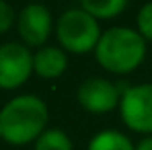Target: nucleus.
Instances as JSON below:
<instances>
[{"instance_id":"obj_6","label":"nucleus","mask_w":152,"mask_h":150,"mask_svg":"<svg viewBox=\"0 0 152 150\" xmlns=\"http://www.w3.org/2000/svg\"><path fill=\"white\" fill-rule=\"evenodd\" d=\"M76 99L80 107H84L91 113H107L121 103V93L117 84H113L111 80L101 76H91L78 86Z\"/></svg>"},{"instance_id":"obj_8","label":"nucleus","mask_w":152,"mask_h":150,"mask_svg":"<svg viewBox=\"0 0 152 150\" xmlns=\"http://www.w3.org/2000/svg\"><path fill=\"white\" fill-rule=\"evenodd\" d=\"M68 68V56L62 48L56 45H43L33 56V72L41 78H58Z\"/></svg>"},{"instance_id":"obj_2","label":"nucleus","mask_w":152,"mask_h":150,"mask_svg":"<svg viewBox=\"0 0 152 150\" xmlns=\"http://www.w3.org/2000/svg\"><path fill=\"white\" fill-rule=\"evenodd\" d=\"M146 56V39L132 27H111L103 31L95 58L113 74L134 72Z\"/></svg>"},{"instance_id":"obj_5","label":"nucleus","mask_w":152,"mask_h":150,"mask_svg":"<svg viewBox=\"0 0 152 150\" xmlns=\"http://www.w3.org/2000/svg\"><path fill=\"white\" fill-rule=\"evenodd\" d=\"M33 72V53L27 45L8 41L0 45V89H17Z\"/></svg>"},{"instance_id":"obj_7","label":"nucleus","mask_w":152,"mask_h":150,"mask_svg":"<svg viewBox=\"0 0 152 150\" xmlns=\"http://www.w3.org/2000/svg\"><path fill=\"white\" fill-rule=\"evenodd\" d=\"M51 31V12L45 4H27L19 12V33L25 45L43 48Z\"/></svg>"},{"instance_id":"obj_4","label":"nucleus","mask_w":152,"mask_h":150,"mask_svg":"<svg viewBox=\"0 0 152 150\" xmlns=\"http://www.w3.org/2000/svg\"><path fill=\"white\" fill-rule=\"evenodd\" d=\"M119 113L129 130L152 136V82L129 86L121 95Z\"/></svg>"},{"instance_id":"obj_12","label":"nucleus","mask_w":152,"mask_h":150,"mask_svg":"<svg viewBox=\"0 0 152 150\" xmlns=\"http://www.w3.org/2000/svg\"><path fill=\"white\" fill-rule=\"evenodd\" d=\"M138 33L144 37V39H150L152 41V0L146 2L140 10H138Z\"/></svg>"},{"instance_id":"obj_11","label":"nucleus","mask_w":152,"mask_h":150,"mask_svg":"<svg viewBox=\"0 0 152 150\" xmlns=\"http://www.w3.org/2000/svg\"><path fill=\"white\" fill-rule=\"evenodd\" d=\"M35 150H72V140L60 127H48L37 140Z\"/></svg>"},{"instance_id":"obj_3","label":"nucleus","mask_w":152,"mask_h":150,"mask_svg":"<svg viewBox=\"0 0 152 150\" xmlns=\"http://www.w3.org/2000/svg\"><path fill=\"white\" fill-rule=\"evenodd\" d=\"M56 35L60 45L70 53H88L95 51L101 39L99 21L88 15L84 8H68L58 17Z\"/></svg>"},{"instance_id":"obj_14","label":"nucleus","mask_w":152,"mask_h":150,"mask_svg":"<svg viewBox=\"0 0 152 150\" xmlns=\"http://www.w3.org/2000/svg\"><path fill=\"white\" fill-rule=\"evenodd\" d=\"M136 150H152V136H146V138H142V140L138 142Z\"/></svg>"},{"instance_id":"obj_1","label":"nucleus","mask_w":152,"mask_h":150,"mask_svg":"<svg viewBox=\"0 0 152 150\" xmlns=\"http://www.w3.org/2000/svg\"><path fill=\"white\" fill-rule=\"evenodd\" d=\"M50 111L37 95H19L0 109V136L10 144H29L48 127Z\"/></svg>"},{"instance_id":"obj_13","label":"nucleus","mask_w":152,"mask_h":150,"mask_svg":"<svg viewBox=\"0 0 152 150\" xmlns=\"http://www.w3.org/2000/svg\"><path fill=\"white\" fill-rule=\"evenodd\" d=\"M15 8L8 4V2H4V0H0V33H4V31H8L12 23H15Z\"/></svg>"},{"instance_id":"obj_10","label":"nucleus","mask_w":152,"mask_h":150,"mask_svg":"<svg viewBox=\"0 0 152 150\" xmlns=\"http://www.w3.org/2000/svg\"><path fill=\"white\" fill-rule=\"evenodd\" d=\"M127 6L126 0H82L80 8H84L88 15L99 19H113L119 12H124Z\"/></svg>"},{"instance_id":"obj_9","label":"nucleus","mask_w":152,"mask_h":150,"mask_svg":"<svg viewBox=\"0 0 152 150\" xmlns=\"http://www.w3.org/2000/svg\"><path fill=\"white\" fill-rule=\"evenodd\" d=\"M88 150H136V148L126 134H121L117 130H103L91 140Z\"/></svg>"}]
</instances>
